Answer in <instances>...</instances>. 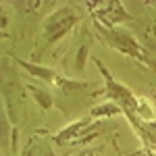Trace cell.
Masks as SVG:
<instances>
[{"mask_svg":"<svg viewBox=\"0 0 156 156\" xmlns=\"http://www.w3.org/2000/svg\"><path fill=\"white\" fill-rule=\"evenodd\" d=\"M96 27L100 31V36L104 37L115 50H119V52L127 54V56H133L137 60H146V54L142 50V46L135 42V37L129 31H123V29H117V27H108V25L100 23V21L96 23Z\"/></svg>","mask_w":156,"mask_h":156,"instance_id":"obj_1","label":"cell"},{"mask_svg":"<svg viewBox=\"0 0 156 156\" xmlns=\"http://www.w3.org/2000/svg\"><path fill=\"white\" fill-rule=\"evenodd\" d=\"M19 62L23 65L25 69H29V71H31V73H36V75H40V77H44V79L48 77L50 81H52V79L56 77V75H54V71H50V69H37V67H31L29 62H23V60H19Z\"/></svg>","mask_w":156,"mask_h":156,"instance_id":"obj_3","label":"cell"},{"mask_svg":"<svg viewBox=\"0 0 156 156\" xmlns=\"http://www.w3.org/2000/svg\"><path fill=\"white\" fill-rule=\"evenodd\" d=\"M133 156H156V150L154 148H146V150H142V152H137Z\"/></svg>","mask_w":156,"mask_h":156,"instance_id":"obj_4","label":"cell"},{"mask_svg":"<svg viewBox=\"0 0 156 156\" xmlns=\"http://www.w3.org/2000/svg\"><path fill=\"white\" fill-rule=\"evenodd\" d=\"M77 23V15L71 9H60V11L52 12L46 23H44V36L46 42H56L60 36H65L73 25Z\"/></svg>","mask_w":156,"mask_h":156,"instance_id":"obj_2","label":"cell"}]
</instances>
